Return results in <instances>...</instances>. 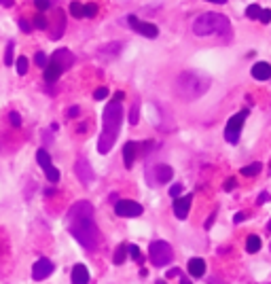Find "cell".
I'll use <instances>...</instances> for the list:
<instances>
[{
    "instance_id": "32",
    "label": "cell",
    "mask_w": 271,
    "mask_h": 284,
    "mask_svg": "<svg viewBox=\"0 0 271 284\" xmlns=\"http://www.w3.org/2000/svg\"><path fill=\"white\" fill-rule=\"evenodd\" d=\"M34 28H41V30H45V28H47V19H45V15H36V17H34Z\"/></svg>"
},
{
    "instance_id": "34",
    "label": "cell",
    "mask_w": 271,
    "mask_h": 284,
    "mask_svg": "<svg viewBox=\"0 0 271 284\" xmlns=\"http://www.w3.org/2000/svg\"><path fill=\"white\" fill-rule=\"evenodd\" d=\"M98 13V6L95 4H85V17H95Z\"/></svg>"
},
{
    "instance_id": "8",
    "label": "cell",
    "mask_w": 271,
    "mask_h": 284,
    "mask_svg": "<svg viewBox=\"0 0 271 284\" xmlns=\"http://www.w3.org/2000/svg\"><path fill=\"white\" fill-rule=\"evenodd\" d=\"M127 23H130L132 30L140 32L142 36H146V38H157V36H159V28L155 26V23L142 21V19L136 17V15H130V17H127Z\"/></svg>"
},
{
    "instance_id": "22",
    "label": "cell",
    "mask_w": 271,
    "mask_h": 284,
    "mask_svg": "<svg viewBox=\"0 0 271 284\" xmlns=\"http://www.w3.org/2000/svg\"><path fill=\"white\" fill-rule=\"evenodd\" d=\"M64 23H66V19H64V11H58V28L51 32V38L53 41H58V38L64 34Z\"/></svg>"
},
{
    "instance_id": "18",
    "label": "cell",
    "mask_w": 271,
    "mask_h": 284,
    "mask_svg": "<svg viewBox=\"0 0 271 284\" xmlns=\"http://www.w3.org/2000/svg\"><path fill=\"white\" fill-rule=\"evenodd\" d=\"M252 76L257 81H267V78H271V66L267 62H259V64L252 66Z\"/></svg>"
},
{
    "instance_id": "24",
    "label": "cell",
    "mask_w": 271,
    "mask_h": 284,
    "mask_svg": "<svg viewBox=\"0 0 271 284\" xmlns=\"http://www.w3.org/2000/svg\"><path fill=\"white\" fill-rule=\"evenodd\" d=\"M70 15H72V17H76V19L85 17V4H81V2H70Z\"/></svg>"
},
{
    "instance_id": "35",
    "label": "cell",
    "mask_w": 271,
    "mask_h": 284,
    "mask_svg": "<svg viewBox=\"0 0 271 284\" xmlns=\"http://www.w3.org/2000/svg\"><path fill=\"white\" fill-rule=\"evenodd\" d=\"M180 191H182V185H180V183H174V185L170 187V195H172V197H176V200H178Z\"/></svg>"
},
{
    "instance_id": "10",
    "label": "cell",
    "mask_w": 271,
    "mask_h": 284,
    "mask_svg": "<svg viewBox=\"0 0 271 284\" xmlns=\"http://www.w3.org/2000/svg\"><path fill=\"white\" fill-rule=\"evenodd\" d=\"M115 212H117V216L132 218V216H140L142 212H144V208H142L138 202H134V200H119L115 204Z\"/></svg>"
},
{
    "instance_id": "30",
    "label": "cell",
    "mask_w": 271,
    "mask_h": 284,
    "mask_svg": "<svg viewBox=\"0 0 271 284\" xmlns=\"http://www.w3.org/2000/svg\"><path fill=\"white\" fill-rule=\"evenodd\" d=\"M34 62H36V64H38V66H41V68H47V64H49V60H47V55H45L43 51H38V53H36V58H34Z\"/></svg>"
},
{
    "instance_id": "21",
    "label": "cell",
    "mask_w": 271,
    "mask_h": 284,
    "mask_svg": "<svg viewBox=\"0 0 271 284\" xmlns=\"http://www.w3.org/2000/svg\"><path fill=\"white\" fill-rule=\"evenodd\" d=\"M127 246L130 244H121L117 250H115V257H113V261H115V265H121L125 259H127Z\"/></svg>"
},
{
    "instance_id": "46",
    "label": "cell",
    "mask_w": 271,
    "mask_h": 284,
    "mask_svg": "<svg viewBox=\"0 0 271 284\" xmlns=\"http://www.w3.org/2000/svg\"><path fill=\"white\" fill-rule=\"evenodd\" d=\"M0 4H2V6H11L13 2H11V0H0Z\"/></svg>"
},
{
    "instance_id": "14",
    "label": "cell",
    "mask_w": 271,
    "mask_h": 284,
    "mask_svg": "<svg viewBox=\"0 0 271 284\" xmlns=\"http://www.w3.org/2000/svg\"><path fill=\"white\" fill-rule=\"evenodd\" d=\"M140 148L142 144H138V142H125V146H123V159H125V168H132L134 161H136V157L140 155Z\"/></svg>"
},
{
    "instance_id": "29",
    "label": "cell",
    "mask_w": 271,
    "mask_h": 284,
    "mask_svg": "<svg viewBox=\"0 0 271 284\" xmlns=\"http://www.w3.org/2000/svg\"><path fill=\"white\" fill-rule=\"evenodd\" d=\"M138 117H140V104H138V102H134L132 113H130V123L136 125V123H138Z\"/></svg>"
},
{
    "instance_id": "26",
    "label": "cell",
    "mask_w": 271,
    "mask_h": 284,
    "mask_svg": "<svg viewBox=\"0 0 271 284\" xmlns=\"http://www.w3.org/2000/svg\"><path fill=\"white\" fill-rule=\"evenodd\" d=\"M261 13H263V9H261L259 4H250L248 9H246V15H248L250 19H259V17H261Z\"/></svg>"
},
{
    "instance_id": "42",
    "label": "cell",
    "mask_w": 271,
    "mask_h": 284,
    "mask_svg": "<svg viewBox=\"0 0 271 284\" xmlns=\"http://www.w3.org/2000/svg\"><path fill=\"white\" fill-rule=\"evenodd\" d=\"M76 115H78V106H72L68 110V117H76Z\"/></svg>"
},
{
    "instance_id": "9",
    "label": "cell",
    "mask_w": 271,
    "mask_h": 284,
    "mask_svg": "<svg viewBox=\"0 0 271 284\" xmlns=\"http://www.w3.org/2000/svg\"><path fill=\"white\" fill-rule=\"evenodd\" d=\"M74 174H76V178L81 180V183H83L85 187L93 183L95 174H93L91 163H89V159H87V157H83V155H81V157L76 159V163H74Z\"/></svg>"
},
{
    "instance_id": "37",
    "label": "cell",
    "mask_w": 271,
    "mask_h": 284,
    "mask_svg": "<svg viewBox=\"0 0 271 284\" xmlns=\"http://www.w3.org/2000/svg\"><path fill=\"white\" fill-rule=\"evenodd\" d=\"M176 276H182V272L178 270V267H174V270H170V272H167V274H165V278H167V280H170V278H176Z\"/></svg>"
},
{
    "instance_id": "7",
    "label": "cell",
    "mask_w": 271,
    "mask_h": 284,
    "mask_svg": "<svg viewBox=\"0 0 271 284\" xmlns=\"http://www.w3.org/2000/svg\"><path fill=\"white\" fill-rule=\"evenodd\" d=\"M36 161L45 170L47 180H49V183H58V180H60V170L51 163V155L47 153L45 148H38V151H36Z\"/></svg>"
},
{
    "instance_id": "45",
    "label": "cell",
    "mask_w": 271,
    "mask_h": 284,
    "mask_svg": "<svg viewBox=\"0 0 271 284\" xmlns=\"http://www.w3.org/2000/svg\"><path fill=\"white\" fill-rule=\"evenodd\" d=\"M180 284H193V282H191L187 276H180Z\"/></svg>"
},
{
    "instance_id": "43",
    "label": "cell",
    "mask_w": 271,
    "mask_h": 284,
    "mask_svg": "<svg viewBox=\"0 0 271 284\" xmlns=\"http://www.w3.org/2000/svg\"><path fill=\"white\" fill-rule=\"evenodd\" d=\"M244 218H246V214H242V212H240V214H235V216H233V223H242Z\"/></svg>"
},
{
    "instance_id": "38",
    "label": "cell",
    "mask_w": 271,
    "mask_h": 284,
    "mask_svg": "<svg viewBox=\"0 0 271 284\" xmlns=\"http://www.w3.org/2000/svg\"><path fill=\"white\" fill-rule=\"evenodd\" d=\"M19 28L23 30V32H30V30H32V26H30L26 19H19Z\"/></svg>"
},
{
    "instance_id": "12",
    "label": "cell",
    "mask_w": 271,
    "mask_h": 284,
    "mask_svg": "<svg viewBox=\"0 0 271 284\" xmlns=\"http://www.w3.org/2000/svg\"><path fill=\"white\" fill-rule=\"evenodd\" d=\"M153 176H155L157 185H167L172 180V176H174V170L167 163H157L153 168Z\"/></svg>"
},
{
    "instance_id": "28",
    "label": "cell",
    "mask_w": 271,
    "mask_h": 284,
    "mask_svg": "<svg viewBox=\"0 0 271 284\" xmlns=\"http://www.w3.org/2000/svg\"><path fill=\"white\" fill-rule=\"evenodd\" d=\"M13 49H15V43L9 41V45H6V51H4V64L6 66L13 64Z\"/></svg>"
},
{
    "instance_id": "49",
    "label": "cell",
    "mask_w": 271,
    "mask_h": 284,
    "mask_svg": "<svg viewBox=\"0 0 271 284\" xmlns=\"http://www.w3.org/2000/svg\"><path fill=\"white\" fill-rule=\"evenodd\" d=\"M269 248H271V246H269Z\"/></svg>"
},
{
    "instance_id": "4",
    "label": "cell",
    "mask_w": 271,
    "mask_h": 284,
    "mask_svg": "<svg viewBox=\"0 0 271 284\" xmlns=\"http://www.w3.org/2000/svg\"><path fill=\"white\" fill-rule=\"evenodd\" d=\"M193 32L197 36H212V34H220V36H231V23L225 15L220 13H202L199 17L193 21Z\"/></svg>"
},
{
    "instance_id": "13",
    "label": "cell",
    "mask_w": 271,
    "mask_h": 284,
    "mask_svg": "<svg viewBox=\"0 0 271 284\" xmlns=\"http://www.w3.org/2000/svg\"><path fill=\"white\" fill-rule=\"evenodd\" d=\"M191 202H193V197H191V195H185V197H178V200H174V214H176V218L185 220V218L189 216Z\"/></svg>"
},
{
    "instance_id": "11",
    "label": "cell",
    "mask_w": 271,
    "mask_h": 284,
    "mask_svg": "<svg viewBox=\"0 0 271 284\" xmlns=\"http://www.w3.org/2000/svg\"><path fill=\"white\" fill-rule=\"evenodd\" d=\"M53 270H55L53 263L49 261V259L43 257V259H38V261L32 265V278L41 282V280H45V278H49V276L53 274Z\"/></svg>"
},
{
    "instance_id": "19",
    "label": "cell",
    "mask_w": 271,
    "mask_h": 284,
    "mask_svg": "<svg viewBox=\"0 0 271 284\" xmlns=\"http://www.w3.org/2000/svg\"><path fill=\"white\" fill-rule=\"evenodd\" d=\"M189 274L195 276V278H202L205 274V261L203 259H191L189 261Z\"/></svg>"
},
{
    "instance_id": "25",
    "label": "cell",
    "mask_w": 271,
    "mask_h": 284,
    "mask_svg": "<svg viewBox=\"0 0 271 284\" xmlns=\"http://www.w3.org/2000/svg\"><path fill=\"white\" fill-rule=\"evenodd\" d=\"M127 252H130V257L134 259L136 263H144V257H142V252H140V248L136 246V244H130V246H127Z\"/></svg>"
},
{
    "instance_id": "36",
    "label": "cell",
    "mask_w": 271,
    "mask_h": 284,
    "mask_svg": "<svg viewBox=\"0 0 271 284\" xmlns=\"http://www.w3.org/2000/svg\"><path fill=\"white\" fill-rule=\"evenodd\" d=\"M263 23H269L271 21V9H263V13H261V17H259Z\"/></svg>"
},
{
    "instance_id": "48",
    "label": "cell",
    "mask_w": 271,
    "mask_h": 284,
    "mask_svg": "<svg viewBox=\"0 0 271 284\" xmlns=\"http://www.w3.org/2000/svg\"><path fill=\"white\" fill-rule=\"evenodd\" d=\"M157 284H165V282H163V280H159V282H157Z\"/></svg>"
},
{
    "instance_id": "6",
    "label": "cell",
    "mask_w": 271,
    "mask_h": 284,
    "mask_svg": "<svg viewBox=\"0 0 271 284\" xmlns=\"http://www.w3.org/2000/svg\"><path fill=\"white\" fill-rule=\"evenodd\" d=\"M248 119V110H240L237 115H233L227 123L225 128V138L229 144H237V140H240V134H242V128H244V121Z\"/></svg>"
},
{
    "instance_id": "17",
    "label": "cell",
    "mask_w": 271,
    "mask_h": 284,
    "mask_svg": "<svg viewBox=\"0 0 271 284\" xmlns=\"http://www.w3.org/2000/svg\"><path fill=\"white\" fill-rule=\"evenodd\" d=\"M62 74H64V68L55 60H49V64H47V68H45V81L47 83H55Z\"/></svg>"
},
{
    "instance_id": "15",
    "label": "cell",
    "mask_w": 271,
    "mask_h": 284,
    "mask_svg": "<svg viewBox=\"0 0 271 284\" xmlns=\"http://www.w3.org/2000/svg\"><path fill=\"white\" fill-rule=\"evenodd\" d=\"M51 60L58 62L64 70H68L70 66L74 64V55H72V51H70V49H58V51L51 55Z\"/></svg>"
},
{
    "instance_id": "40",
    "label": "cell",
    "mask_w": 271,
    "mask_h": 284,
    "mask_svg": "<svg viewBox=\"0 0 271 284\" xmlns=\"http://www.w3.org/2000/svg\"><path fill=\"white\" fill-rule=\"evenodd\" d=\"M233 187H235V178H229L225 183V191H233Z\"/></svg>"
},
{
    "instance_id": "5",
    "label": "cell",
    "mask_w": 271,
    "mask_h": 284,
    "mask_svg": "<svg viewBox=\"0 0 271 284\" xmlns=\"http://www.w3.org/2000/svg\"><path fill=\"white\" fill-rule=\"evenodd\" d=\"M148 259H150V263H153L155 267H163V265H167L174 259V250H172V246L167 242L157 240V242H153L148 246Z\"/></svg>"
},
{
    "instance_id": "20",
    "label": "cell",
    "mask_w": 271,
    "mask_h": 284,
    "mask_svg": "<svg viewBox=\"0 0 271 284\" xmlns=\"http://www.w3.org/2000/svg\"><path fill=\"white\" fill-rule=\"evenodd\" d=\"M246 250L252 252V255L261 250V238H259V235H254V233L248 235V240H246Z\"/></svg>"
},
{
    "instance_id": "47",
    "label": "cell",
    "mask_w": 271,
    "mask_h": 284,
    "mask_svg": "<svg viewBox=\"0 0 271 284\" xmlns=\"http://www.w3.org/2000/svg\"><path fill=\"white\" fill-rule=\"evenodd\" d=\"M267 231H271V218L267 220Z\"/></svg>"
},
{
    "instance_id": "3",
    "label": "cell",
    "mask_w": 271,
    "mask_h": 284,
    "mask_svg": "<svg viewBox=\"0 0 271 284\" xmlns=\"http://www.w3.org/2000/svg\"><path fill=\"white\" fill-rule=\"evenodd\" d=\"M176 93L182 100H199L205 91L210 89V76L199 74L195 70H187V72L178 74L176 78Z\"/></svg>"
},
{
    "instance_id": "16",
    "label": "cell",
    "mask_w": 271,
    "mask_h": 284,
    "mask_svg": "<svg viewBox=\"0 0 271 284\" xmlns=\"http://www.w3.org/2000/svg\"><path fill=\"white\" fill-rule=\"evenodd\" d=\"M70 278H72V284H89V270H87L83 263H76L72 267Z\"/></svg>"
},
{
    "instance_id": "23",
    "label": "cell",
    "mask_w": 271,
    "mask_h": 284,
    "mask_svg": "<svg viewBox=\"0 0 271 284\" xmlns=\"http://www.w3.org/2000/svg\"><path fill=\"white\" fill-rule=\"evenodd\" d=\"M261 170H263V165H261L259 161H254V163H250V165H246V168H242L240 172H242L244 176H257Z\"/></svg>"
},
{
    "instance_id": "1",
    "label": "cell",
    "mask_w": 271,
    "mask_h": 284,
    "mask_svg": "<svg viewBox=\"0 0 271 284\" xmlns=\"http://www.w3.org/2000/svg\"><path fill=\"white\" fill-rule=\"evenodd\" d=\"M66 227L70 235L87 250H95L100 244V229L93 220V206L89 202H76L66 214Z\"/></svg>"
},
{
    "instance_id": "44",
    "label": "cell",
    "mask_w": 271,
    "mask_h": 284,
    "mask_svg": "<svg viewBox=\"0 0 271 284\" xmlns=\"http://www.w3.org/2000/svg\"><path fill=\"white\" fill-rule=\"evenodd\" d=\"M214 216H216V214H210V218L205 220V229H210V227H212V223H214Z\"/></svg>"
},
{
    "instance_id": "27",
    "label": "cell",
    "mask_w": 271,
    "mask_h": 284,
    "mask_svg": "<svg viewBox=\"0 0 271 284\" xmlns=\"http://www.w3.org/2000/svg\"><path fill=\"white\" fill-rule=\"evenodd\" d=\"M15 68H17V74H26L28 72V60L23 58H17V62H15Z\"/></svg>"
},
{
    "instance_id": "33",
    "label": "cell",
    "mask_w": 271,
    "mask_h": 284,
    "mask_svg": "<svg viewBox=\"0 0 271 284\" xmlns=\"http://www.w3.org/2000/svg\"><path fill=\"white\" fill-rule=\"evenodd\" d=\"M9 121H11L13 128H19V125H21V117H19V113H9Z\"/></svg>"
},
{
    "instance_id": "41",
    "label": "cell",
    "mask_w": 271,
    "mask_h": 284,
    "mask_svg": "<svg viewBox=\"0 0 271 284\" xmlns=\"http://www.w3.org/2000/svg\"><path fill=\"white\" fill-rule=\"evenodd\" d=\"M269 200H271V195H269V193H261L259 204H265V202H269Z\"/></svg>"
},
{
    "instance_id": "2",
    "label": "cell",
    "mask_w": 271,
    "mask_h": 284,
    "mask_svg": "<svg viewBox=\"0 0 271 284\" xmlns=\"http://www.w3.org/2000/svg\"><path fill=\"white\" fill-rule=\"evenodd\" d=\"M123 98H125V93L119 91L117 96L106 104L104 113H102V134H100V140H98L100 155L110 153L119 132H121V123H123V104L121 102H123Z\"/></svg>"
},
{
    "instance_id": "31",
    "label": "cell",
    "mask_w": 271,
    "mask_h": 284,
    "mask_svg": "<svg viewBox=\"0 0 271 284\" xmlns=\"http://www.w3.org/2000/svg\"><path fill=\"white\" fill-rule=\"evenodd\" d=\"M108 87H100V89H95V93H93V98L95 100H104V98H108Z\"/></svg>"
},
{
    "instance_id": "39",
    "label": "cell",
    "mask_w": 271,
    "mask_h": 284,
    "mask_svg": "<svg viewBox=\"0 0 271 284\" xmlns=\"http://www.w3.org/2000/svg\"><path fill=\"white\" fill-rule=\"evenodd\" d=\"M49 2H45V0H38V2H36V9H41V11H47V9H49Z\"/></svg>"
}]
</instances>
